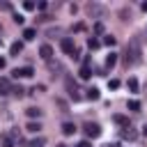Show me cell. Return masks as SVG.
I'll return each mask as SVG.
<instances>
[{"label": "cell", "instance_id": "6da1fadb", "mask_svg": "<svg viewBox=\"0 0 147 147\" xmlns=\"http://www.w3.org/2000/svg\"><path fill=\"white\" fill-rule=\"evenodd\" d=\"M140 60H142L140 39L133 37V39L126 44V51H124V64H126V67H133V64H140Z\"/></svg>", "mask_w": 147, "mask_h": 147}, {"label": "cell", "instance_id": "7a4b0ae2", "mask_svg": "<svg viewBox=\"0 0 147 147\" xmlns=\"http://www.w3.org/2000/svg\"><path fill=\"white\" fill-rule=\"evenodd\" d=\"M85 11H87V16H92V18H101V16L106 14L103 5H99V2H90V5L85 7Z\"/></svg>", "mask_w": 147, "mask_h": 147}, {"label": "cell", "instance_id": "3957f363", "mask_svg": "<svg viewBox=\"0 0 147 147\" xmlns=\"http://www.w3.org/2000/svg\"><path fill=\"white\" fill-rule=\"evenodd\" d=\"M64 85H67V92H69V96H71L74 101H80V99H83V94L78 92V85H76V80H74V78H67V80H64Z\"/></svg>", "mask_w": 147, "mask_h": 147}, {"label": "cell", "instance_id": "277c9868", "mask_svg": "<svg viewBox=\"0 0 147 147\" xmlns=\"http://www.w3.org/2000/svg\"><path fill=\"white\" fill-rule=\"evenodd\" d=\"M83 131H85L87 138H99V136H101V126H99L96 122H85Z\"/></svg>", "mask_w": 147, "mask_h": 147}, {"label": "cell", "instance_id": "5b68a950", "mask_svg": "<svg viewBox=\"0 0 147 147\" xmlns=\"http://www.w3.org/2000/svg\"><path fill=\"white\" fill-rule=\"evenodd\" d=\"M60 48H62L67 55H74V53H76V44H74V39H71V37H62Z\"/></svg>", "mask_w": 147, "mask_h": 147}, {"label": "cell", "instance_id": "8992f818", "mask_svg": "<svg viewBox=\"0 0 147 147\" xmlns=\"http://www.w3.org/2000/svg\"><path fill=\"white\" fill-rule=\"evenodd\" d=\"M11 76H14V78H32V76H34V69H32V67L28 64V67L14 69V71H11Z\"/></svg>", "mask_w": 147, "mask_h": 147}, {"label": "cell", "instance_id": "52a82bcc", "mask_svg": "<svg viewBox=\"0 0 147 147\" xmlns=\"http://www.w3.org/2000/svg\"><path fill=\"white\" fill-rule=\"evenodd\" d=\"M11 90H14V85L9 83V78H0V96L11 94Z\"/></svg>", "mask_w": 147, "mask_h": 147}, {"label": "cell", "instance_id": "ba28073f", "mask_svg": "<svg viewBox=\"0 0 147 147\" xmlns=\"http://www.w3.org/2000/svg\"><path fill=\"white\" fill-rule=\"evenodd\" d=\"M122 138H124V140H136V138H138V131L129 124V126H124V129H122Z\"/></svg>", "mask_w": 147, "mask_h": 147}, {"label": "cell", "instance_id": "9c48e42d", "mask_svg": "<svg viewBox=\"0 0 147 147\" xmlns=\"http://www.w3.org/2000/svg\"><path fill=\"white\" fill-rule=\"evenodd\" d=\"M39 57L46 60V62H51V57H53V48H51L48 44H44V46L39 48Z\"/></svg>", "mask_w": 147, "mask_h": 147}, {"label": "cell", "instance_id": "30bf717a", "mask_svg": "<svg viewBox=\"0 0 147 147\" xmlns=\"http://www.w3.org/2000/svg\"><path fill=\"white\" fill-rule=\"evenodd\" d=\"M21 53H23V41H14V44L9 46V55H11V57H18Z\"/></svg>", "mask_w": 147, "mask_h": 147}, {"label": "cell", "instance_id": "8fae6325", "mask_svg": "<svg viewBox=\"0 0 147 147\" xmlns=\"http://www.w3.org/2000/svg\"><path fill=\"white\" fill-rule=\"evenodd\" d=\"M0 145H2V147H16V138H14L11 133H5V136L0 138Z\"/></svg>", "mask_w": 147, "mask_h": 147}, {"label": "cell", "instance_id": "7c38bea8", "mask_svg": "<svg viewBox=\"0 0 147 147\" xmlns=\"http://www.w3.org/2000/svg\"><path fill=\"white\" fill-rule=\"evenodd\" d=\"M99 96H101V94H99L96 87H87V90H85V99H90V101H99Z\"/></svg>", "mask_w": 147, "mask_h": 147}, {"label": "cell", "instance_id": "4fadbf2b", "mask_svg": "<svg viewBox=\"0 0 147 147\" xmlns=\"http://www.w3.org/2000/svg\"><path fill=\"white\" fill-rule=\"evenodd\" d=\"M113 122H115L117 126H122V129L129 126V117H126V115H113Z\"/></svg>", "mask_w": 147, "mask_h": 147}, {"label": "cell", "instance_id": "5bb4252c", "mask_svg": "<svg viewBox=\"0 0 147 147\" xmlns=\"http://www.w3.org/2000/svg\"><path fill=\"white\" fill-rule=\"evenodd\" d=\"M62 133H64V136H74V133H76V124H74V122H64V124H62Z\"/></svg>", "mask_w": 147, "mask_h": 147}, {"label": "cell", "instance_id": "9a60e30c", "mask_svg": "<svg viewBox=\"0 0 147 147\" xmlns=\"http://www.w3.org/2000/svg\"><path fill=\"white\" fill-rule=\"evenodd\" d=\"M126 108H129L131 113H140V108H142V106H140V101H138V99H131V101H126Z\"/></svg>", "mask_w": 147, "mask_h": 147}, {"label": "cell", "instance_id": "2e32d148", "mask_svg": "<svg viewBox=\"0 0 147 147\" xmlns=\"http://www.w3.org/2000/svg\"><path fill=\"white\" fill-rule=\"evenodd\" d=\"M34 37H37V30H34V28H25V30H23V39H25V41H32Z\"/></svg>", "mask_w": 147, "mask_h": 147}, {"label": "cell", "instance_id": "e0dca14e", "mask_svg": "<svg viewBox=\"0 0 147 147\" xmlns=\"http://www.w3.org/2000/svg\"><path fill=\"white\" fill-rule=\"evenodd\" d=\"M117 64V53H110L108 57H106V69H113Z\"/></svg>", "mask_w": 147, "mask_h": 147}, {"label": "cell", "instance_id": "ac0fdd59", "mask_svg": "<svg viewBox=\"0 0 147 147\" xmlns=\"http://www.w3.org/2000/svg\"><path fill=\"white\" fill-rule=\"evenodd\" d=\"M126 87H129V92H133V94L140 90V85H138V80H136V78H129V80H126Z\"/></svg>", "mask_w": 147, "mask_h": 147}, {"label": "cell", "instance_id": "d6986e66", "mask_svg": "<svg viewBox=\"0 0 147 147\" xmlns=\"http://www.w3.org/2000/svg\"><path fill=\"white\" fill-rule=\"evenodd\" d=\"M44 145H46V138H41V136H39V138H32V140L28 142V147H44Z\"/></svg>", "mask_w": 147, "mask_h": 147}, {"label": "cell", "instance_id": "ffe728a7", "mask_svg": "<svg viewBox=\"0 0 147 147\" xmlns=\"http://www.w3.org/2000/svg\"><path fill=\"white\" fill-rule=\"evenodd\" d=\"M99 46H101V41H99L96 37H90V39H87V48H90V51H96Z\"/></svg>", "mask_w": 147, "mask_h": 147}, {"label": "cell", "instance_id": "44dd1931", "mask_svg": "<svg viewBox=\"0 0 147 147\" xmlns=\"http://www.w3.org/2000/svg\"><path fill=\"white\" fill-rule=\"evenodd\" d=\"M25 115H28V117H39V115H41V110H39V108H34V106H30V108L25 110Z\"/></svg>", "mask_w": 147, "mask_h": 147}, {"label": "cell", "instance_id": "7402d4cb", "mask_svg": "<svg viewBox=\"0 0 147 147\" xmlns=\"http://www.w3.org/2000/svg\"><path fill=\"white\" fill-rule=\"evenodd\" d=\"M11 18H14V23H16V25H23V23H25V16H23V14H18V11H14V16H11Z\"/></svg>", "mask_w": 147, "mask_h": 147}, {"label": "cell", "instance_id": "603a6c76", "mask_svg": "<svg viewBox=\"0 0 147 147\" xmlns=\"http://www.w3.org/2000/svg\"><path fill=\"white\" fill-rule=\"evenodd\" d=\"M25 129H28V131H30V133H37V131H39V129H41V124H39V122H30V124H28V126H25Z\"/></svg>", "mask_w": 147, "mask_h": 147}, {"label": "cell", "instance_id": "cb8c5ba5", "mask_svg": "<svg viewBox=\"0 0 147 147\" xmlns=\"http://www.w3.org/2000/svg\"><path fill=\"white\" fill-rule=\"evenodd\" d=\"M23 9H25V11H32V9H37V2H32V0H25V2H23Z\"/></svg>", "mask_w": 147, "mask_h": 147}, {"label": "cell", "instance_id": "d4e9b609", "mask_svg": "<svg viewBox=\"0 0 147 147\" xmlns=\"http://www.w3.org/2000/svg\"><path fill=\"white\" fill-rule=\"evenodd\" d=\"M103 44H106V46H115V44H117V39H115L113 34H106V37H103Z\"/></svg>", "mask_w": 147, "mask_h": 147}, {"label": "cell", "instance_id": "484cf974", "mask_svg": "<svg viewBox=\"0 0 147 147\" xmlns=\"http://www.w3.org/2000/svg\"><path fill=\"white\" fill-rule=\"evenodd\" d=\"M11 94H14V96H18V99H21V96H23V94H25V90H23V87H21V85H18V87H14V90H11Z\"/></svg>", "mask_w": 147, "mask_h": 147}, {"label": "cell", "instance_id": "4316f807", "mask_svg": "<svg viewBox=\"0 0 147 147\" xmlns=\"http://www.w3.org/2000/svg\"><path fill=\"white\" fill-rule=\"evenodd\" d=\"M108 87H110V90H117V87H119V80H117V78H110V80H108Z\"/></svg>", "mask_w": 147, "mask_h": 147}, {"label": "cell", "instance_id": "83f0119b", "mask_svg": "<svg viewBox=\"0 0 147 147\" xmlns=\"http://www.w3.org/2000/svg\"><path fill=\"white\" fill-rule=\"evenodd\" d=\"M57 106L62 108V113H69V106H67V101H62V99H57Z\"/></svg>", "mask_w": 147, "mask_h": 147}, {"label": "cell", "instance_id": "f1b7e54d", "mask_svg": "<svg viewBox=\"0 0 147 147\" xmlns=\"http://www.w3.org/2000/svg\"><path fill=\"white\" fill-rule=\"evenodd\" d=\"M46 7H48V2H44V0H41V2H37V9H39V11H44Z\"/></svg>", "mask_w": 147, "mask_h": 147}, {"label": "cell", "instance_id": "f546056e", "mask_svg": "<svg viewBox=\"0 0 147 147\" xmlns=\"http://www.w3.org/2000/svg\"><path fill=\"white\" fill-rule=\"evenodd\" d=\"M44 90H46V87H44V85H34V87H32V90H30V92H32V94H34V92H44Z\"/></svg>", "mask_w": 147, "mask_h": 147}, {"label": "cell", "instance_id": "4dcf8cb0", "mask_svg": "<svg viewBox=\"0 0 147 147\" xmlns=\"http://www.w3.org/2000/svg\"><path fill=\"white\" fill-rule=\"evenodd\" d=\"M0 9H5V11H11V5H9V2H0Z\"/></svg>", "mask_w": 147, "mask_h": 147}, {"label": "cell", "instance_id": "1f68e13d", "mask_svg": "<svg viewBox=\"0 0 147 147\" xmlns=\"http://www.w3.org/2000/svg\"><path fill=\"white\" fill-rule=\"evenodd\" d=\"M76 147H92V145H90V140H80Z\"/></svg>", "mask_w": 147, "mask_h": 147}, {"label": "cell", "instance_id": "d6a6232c", "mask_svg": "<svg viewBox=\"0 0 147 147\" xmlns=\"http://www.w3.org/2000/svg\"><path fill=\"white\" fill-rule=\"evenodd\" d=\"M94 32H103V23H96L94 25Z\"/></svg>", "mask_w": 147, "mask_h": 147}, {"label": "cell", "instance_id": "836d02e7", "mask_svg": "<svg viewBox=\"0 0 147 147\" xmlns=\"http://www.w3.org/2000/svg\"><path fill=\"white\" fill-rule=\"evenodd\" d=\"M5 67H7V60H5V57H0V69H5Z\"/></svg>", "mask_w": 147, "mask_h": 147}, {"label": "cell", "instance_id": "e575fe53", "mask_svg": "<svg viewBox=\"0 0 147 147\" xmlns=\"http://www.w3.org/2000/svg\"><path fill=\"white\" fill-rule=\"evenodd\" d=\"M140 7H142V11H145V14H147V2H142V5H140Z\"/></svg>", "mask_w": 147, "mask_h": 147}, {"label": "cell", "instance_id": "d590c367", "mask_svg": "<svg viewBox=\"0 0 147 147\" xmlns=\"http://www.w3.org/2000/svg\"><path fill=\"white\" fill-rule=\"evenodd\" d=\"M142 136H145V138H147V124H145V126H142Z\"/></svg>", "mask_w": 147, "mask_h": 147}, {"label": "cell", "instance_id": "8d00e7d4", "mask_svg": "<svg viewBox=\"0 0 147 147\" xmlns=\"http://www.w3.org/2000/svg\"><path fill=\"white\" fill-rule=\"evenodd\" d=\"M106 147H119V145H117V142H113V145H106Z\"/></svg>", "mask_w": 147, "mask_h": 147}, {"label": "cell", "instance_id": "74e56055", "mask_svg": "<svg viewBox=\"0 0 147 147\" xmlns=\"http://www.w3.org/2000/svg\"><path fill=\"white\" fill-rule=\"evenodd\" d=\"M57 147H67V145H64V142H60V145H57Z\"/></svg>", "mask_w": 147, "mask_h": 147}, {"label": "cell", "instance_id": "f35d334b", "mask_svg": "<svg viewBox=\"0 0 147 147\" xmlns=\"http://www.w3.org/2000/svg\"><path fill=\"white\" fill-rule=\"evenodd\" d=\"M0 46H2V39H0Z\"/></svg>", "mask_w": 147, "mask_h": 147}]
</instances>
